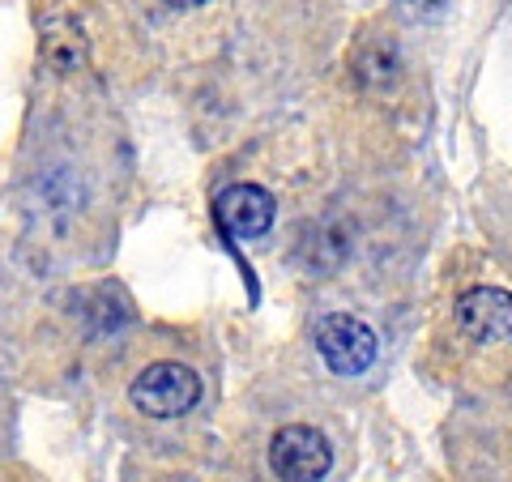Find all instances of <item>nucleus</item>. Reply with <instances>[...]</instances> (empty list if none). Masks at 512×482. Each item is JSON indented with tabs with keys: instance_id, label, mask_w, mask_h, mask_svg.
Returning a JSON list of instances; mask_svg holds the SVG:
<instances>
[{
	"instance_id": "6",
	"label": "nucleus",
	"mask_w": 512,
	"mask_h": 482,
	"mask_svg": "<svg viewBox=\"0 0 512 482\" xmlns=\"http://www.w3.org/2000/svg\"><path fill=\"white\" fill-rule=\"evenodd\" d=\"M39 47H43V60L52 64L56 73H73V69H82V64L90 60V43H86L82 26H77L73 18H52V22H43Z\"/></svg>"
},
{
	"instance_id": "8",
	"label": "nucleus",
	"mask_w": 512,
	"mask_h": 482,
	"mask_svg": "<svg viewBox=\"0 0 512 482\" xmlns=\"http://www.w3.org/2000/svg\"><path fill=\"white\" fill-rule=\"evenodd\" d=\"M163 5H171V9H197V5H205V0H163Z\"/></svg>"
},
{
	"instance_id": "7",
	"label": "nucleus",
	"mask_w": 512,
	"mask_h": 482,
	"mask_svg": "<svg viewBox=\"0 0 512 482\" xmlns=\"http://www.w3.org/2000/svg\"><path fill=\"white\" fill-rule=\"evenodd\" d=\"M355 73L363 77V82H372V73H380V82H393V77H397V52L380 47V56H363Z\"/></svg>"
},
{
	"instance_id": "1",
	"label": "nucleus",
	"mask_w": 512,
	"mask_h": 482,
	"mask_svg": "<svg viewBox=\"0 0 512 482\" xmlns=\"http://www.w3.org/2000/svg\"><path fill=\"white\" fill-rule=\"evenodd\" d=\"M128 397H133V406L146 419H180V414H188L201 401V376L188 363L163 359V363L141 367L133 384H128Z\"/></svg>"
},
{
	"instance_id": "5",
	"label": "nucleus",
	"mask_w": 512,
	"mask_h": 482,
	"mask_svg": "<svg viewBox=\"0 0 512 482\" xmlns=\"http://www.w3.org/2000/svg\"><path fill=\"white\" fill-rule=\"evenodd\" d=\"M214 218H218V227L235 239H261L274 227L278 201H274V192L261 184H231L214 197Z\"/></svg>"
},
{
	"instance_id": "2",
	"label": "nucleus",
	"mask_w": 512,
	"mask_h": 482,
	"mask_svg": "<svg viewBox=\"0 0 512 482\" xmlns=\"http://www.w3.org/2000/svg\"><path fill=\"white\" fill-rule=\"evenodd\" d=\"M376 329L350 312H333L316 325V355L333 376H363L376 363Z\"/></svg>"
},
{
	"instance_id": "3",
	"label": "nucleus",
	"mask_w": 512,
	"mask_h": 482,
	"mask_svg": "<svg viewBox=\"0 0 512 482\" xmlns=\"http://www.w3.org/2000/svg\"><path fill=\"white\" fill-rule=\"evenodd\" d=\"M269 470L278 478L295 482H316L333 470V448L325 440V431H316L308 423H291L269 440Z\"/></svg>"
},
{
	"instance_id": "4",
	"label": "nucleus",
	"mask_w": 512,
	"mask_h": 482,
	"mask_svg": "<svg viewBox=\"0 0 512 482\" xmlns=\"http://www.w3.org/2000/svg\"><path fill=\"white\" fill-rule=\"evenodd\" d=\"M457 329L478 346H495L512 337V291L504 286H470L457 299Z\"/></svg>"
}]
</instances>
